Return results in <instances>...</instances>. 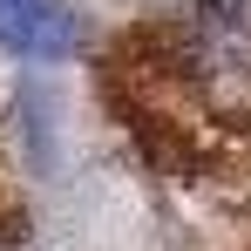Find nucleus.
Segmentation results:
<instances>
[{
	"mask_svg": "<svg viewBox=\"0 0 251 251\" xmlns=\"http://www.w3.org/2000/svg\"><path fill=\"white\" fill-rule=\"evenodd\" d=\"M0 48L27 61L75 54V14L61 0H0Z\"/></svg>",
	"mask_w": 251,
	"mask_h": 251,
	"instance_id": "nucleus-1",
	"label": "nucleus"
}]
</instances>
